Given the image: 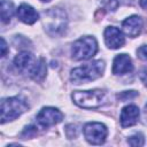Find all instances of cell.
Segmentation results:
<instances>
[{
  "mask_svg": "<svg viewBox=\"0 0 147 147\" xmlns=\"http://www.w3.org/2000/svg\"><path fill=\"white\" fill-rule=\"evenodd\" d=\"M14 15V5L9 0H1V21L3 23L10 22Z\"/></svg>",
  "mask_w": 147,
  "mask_h": 147,
  "instance_id": "14",
  "label": "cell"
},
{
  "mask_svg": "<svg viewBox=\"0 0 147 147\" xmlns=\"http://www.w3.org/2000/svg\"><path fill=\"white\" fill-rule=\"evenodd\" d=\"M67 14L61 8H51L44 11L42 23L49 36L62 34L67 28Z\"/></svg>",
  "mask_w": 147,
  "mask_h": 147,
  "instance_id": "2",
  "label": "cell"
},
{
  "mask_svg": "<svg viewBox=\"0 0 147 147\" xmlns=\"http://www.w3.org/2000/svg\"><path fill=\"white\" fill-rule=\"evenodd\" d=\"M139 108L134 105L125 106L121 111V125L123 127H129L134 125L139 118Z\"/></svg>",
  "mask_w": 147,
  "mask_h": 147,
  "instance_id": "11",
  "label": "cell"
},
{
  "mask_svg": "<svg viewBox=\"0 0 147 147\" xmlns=\"http://www.w3.org/2000/svg\"><path fill=\"white\" fill-rule=\"evenodd\" d=\"M98 51V42L93 37L85 36L76 40L72 45L71 54L74 60L76 61H83V60H88Z\"/></svg>",
  "mask_w": 147,
  "mask_h": 147,
  "instance_id": "5",
  "label": "cell"
},
{
  "mask_svg": "<svg viewBox=\"0 0 147 147\" xmlns=\"http://www.w3.org/2000/svg\"><path fill=\"white\" fill-rule=\"evenodd\" d=\"M122 29L126 36H129L131 38L137 37L141 32V29H142L141 17H139L138 15H132V16L127 17L125 21H123Z\"/></svg>",
  "mask_w": 147,
  "mask_h": 147,
  "instance_id": "10",
  "label": "cell"
},
{
  "mask_svg": "<svg viewBox=\"0 0 147 147\" xmlns=\"http://www.w3.org/2000/svg\"><path fill=\"white\" fill-rule=\"evenodd\" d=\"M103 70H105V62L101 60H96V61H93L85 65L72 69L70 79L75 84L87 83V82L99 78L102 75Z\"/></svg>",
  "mask_w": 147,
  "mask_h": 147,
  "instance_id": "3",
  "label": "cell"
},
{
  "mask_svg": "<svg viewBox=\"0 0 147 147\" xmlns=\"http://www.w3.org/2000/svg\"><path fill=\"white\" fill-rule=\"evenodd\" d=\"M145 115H146V118H147V105H146V107H145Z\"/></svg>",
  "mask_w": 147,
  "mask_h": 147,
  "instance_id": "21",
  "label": "cell"
},
{
  "mask_svg": "<svg viewBox=\"0 0 147 147\" xmlns=\"http://www.w3.org/2000/svg\"><path fill=\"white\" fill-rule=\"evenodd\" d=\"M127 142H129V145L134 146V147H137V146H142V145H144V136H142L141 133H136V134L129 137Z\"/></svg>",
  "mask_w": 147,
  "mask_h": 147,
  "instance_id": "15",
  "label": "cell"
},
{
  "mask_svg": "<svg viewBox=\"0 0 147 147\" xmlns=\"http://www.w3.org/2000/svg\"><path fill=\"white\" fill-rule=\"evenodd\" d=\"M41 1H49V0H41Z\"/></svg>",
  "mask_w": 147,
  "mask_h": 147,
  "instance_id": "22",
  "label": "cell"
},
{
  "mask_svg": "<svg viewBox=\"0 0 147 147\" xmlns=\"http://www.w3.org/2000/svg\"><path fill=\"white\" fill-rule=\"evenodd\" d=\"M62 118H63V114L59 109L53 107L42 108L36 117L37 123L42 127H48L54 124H57L62 121Z\"/></svg>",
  "mask_w": 147,
  "mask_h": 147,
  "instance_id": "8",
  "label": "cell"
},
{
  "mask_svg": "<svg viewBox=\"0 0 147 147\" xmlns=\"http://www.w3.org/2000/svg\"><path fill=\"white\" fill-rule=\"evenodd\" d=\"M141 79H142V82L147 85V70H144V71H142V74H141Z\"/></svg>",
  "mask_w": 147,
  "mask_h": 147,
  "instance_id": "19",
  "label": "cell"
},
{
  "mask_svg": "<svg viewBox=\"0 0 147 147\" xmlns=\"http://www.w3.org/2000/svg\"><path fill=\"white\" fill-rule=\"evenodd\" d=\"M133 65L131 57L127 54H119L114 59L113 63V74L115 75H124L132 71Z\"/></svg>",
  "mask_w": 147,
  "mask_h": 147,
  "instance_id": "12",
  "label": "cell"
},
{
  "mask_svg": "<svg viewBox=\"0 0 147 147\" xmlns=\"http://www.w3.org/2000/svg\"><path fill=\"white\" fill-rule=\"evenodd\" d=\"M134 96H137V92L136 91H126V92H123V93L117 95V98L119 100H122V101H125L126 99H132Z\"/></svg>",
  "mask_w": 147,
  "mask_h": 147,
  "instance_id": "16",
  "label": "cell"
},
{
  "mask_svg": "<svg viewBox=\"0 0 147 147\" xmlns=\"http://www.w3.org/2000/svg\"><path fill=\"white\" fill-rule=\"evenodd\" d=\"M7 53V44L3 38H1V56H5Z\"/></svg>",
  "mask_w": 147,
  "mask_h": 147,
  "instance_id": "18",
  "label": "cell"
},
{
  "mask_svg": "<svg viewBox=\"0 0 147 147\" xmlns=\"http://www.w3.org/2000/svg\"><path fill=\"white\" fill-rule=\"evenodd\" d=\"M138 55H139V57H141V59L147 61V45L146 46H141V47L138 48Z\"/></svg>",
  "mask_w": 147,
  "mask_h": 147,
  "instance_id": "17",
  "label": "cell"
},
{
  "mask_svg": "<svg viewBox=\"0 0 147 147\" xmlns=\"http://www.w3.org/2000/svg\"><path fill=\"white\" fill-rule=\"evenodd\" d=\"M74 102L86 109H92L101 106L105 93L101 90H93V91H76L71 94Z\"/></svg>",
  "mask_w": 147,
  "mask_h": 147,
  "instance_id": "6",
  "label": "cell"
},
{
  "mask_svg": "<svg viewBox=\"0 0 147 147\" xmlns=\"http://www.w3.org/2000/svg\"><path fill=\"white\" fill-rule=\"evenodd\" d=\"M17 17L25 24H33L38 21L39 14L29 5L22 3L17 8Z\"/></svg>",
  "mask_w": 147,
  "mask_h": 147,
  "instance_id": "13",
  "label": "cell"
},
{
  "mask_svg": "<svg viewBox=\"0 0 147 147\" xmlns=\"http://www.w3.org/2000/svg\"><path fill=\"white\" fill-rule=\"evenodd\" d=\"M103 37H105L106 45L111 49H116V48L122 47L124 45V41H125L123 33L115 26L106 28V30L103 32Z\"/></svg>",
  "mask_w": 147,
  "mask_h": 147,
  "instance_id": "9",
  "label": "cell"
},
{
  "mask_svg": "<svg viewBox=\"0 0 147 147\" xmlns=\"http://www.w3.org/2000/svg\"><path fill=\"white\" fill-rule=\"evenodd\" d=\"M29 108L25 100L20 96H11L2 99L0 111H1V123L5 124L6 122L14 121L18 116H21L26 109Z\"/></svg>",
  "mask_w": 147,
  "mask_h": 147,
  "instance_id": "4",
  "label": "cell"
},
{
  "mask_svg": "<svg viewBox=\"0 0 147 147\" xmlns=\"http://www.w3.org/2000/svg\"><path fill=\"white\" fill-rule=\"evenodd\" d=\"M83 131H84L85 139L92 145L103 144L107 138V134H108L107 127L102 123H98V122L87 123L84 126Z\"/></svg>",
  "mask_w": 147,
  "mask_h": 147,
  "instance_id": "7",
  "label": "cell"
},
{
  "mask_svg": "<svg viewBox=\"0 0 147 147\" xmlns=\"http://www.w3.org/2000/svg\"><path fill=\"white\" fill-rule=\"evenodd\" d=\"M15 67L24 74H28L32 79L40 82L46 75V63L44 59H37L32 53L23 51L14 59Z\"/></svg>",
  "mask_w": 147,
  "mask_h": 147,
  "instance_id": "1",
  "label": "cell"
},
{
  "mask_svg": "<svg viewBox=\"0 0 147 147\" xmlns=\"http://www.w3.org/2000/svg\"><path fill=\"white\" fill-rule=\"evenodd\" d=\"M139 3L144 9H147V0H140Z\"/></svg>",
  "mask_w": 147,
  "mask_h": 147,
  "instance_id": "20",
  "label": "cell"
}]
</instances>
